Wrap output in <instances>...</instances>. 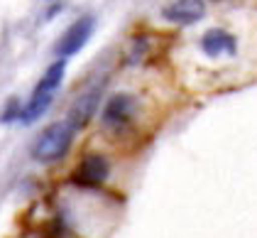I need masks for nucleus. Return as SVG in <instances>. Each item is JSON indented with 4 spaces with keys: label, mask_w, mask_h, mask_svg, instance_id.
Segmentation results:
<instances>
[{
    "label": "nucleus",
    "mask_w": 257,
    "mask_h": 238,
    "mask_svg": "<svg viewBox=\"0 0 257 238\" xmlns=\"http://www.w3.org/2000/svg\"><path fill=\"white\" fill-rule=\"evenodd\" d=\"M64 74H66V61L64 59H57L54 64H49V69L42 74V79L37 81L35 91L30 101L22 106V113H20V120L22 123H35L37 118H42L47 113V108L52 106V99L54 94L59 91L61 81H64Z\"/></svg>",
    "instance_id": "obj_1"
},
{
    "label": "nucleus",
    "mask_w": 257,
    "mask_h": 238,
    "mask_svg": "<svg viewBox=\"0 0 257 238\" xmlns=\"http://www.w3.org/2000/svg\"><path fill=\"white\" fill-rule=\"evenodd\" d=\"M76 138V130L66 123V120H59V123H52L44 133L40 135L32 155L37 162L42 165H52V162H59V160L66 157V152L71 150V142Z\"/></svg>",
    "instance_id": "obj_2"
},
{
    "label": "nucleus",
    "mask_w": 257,
    "mask_h": 238,
    "mask_svg": "<svg viewBox=\"0 0 257 238\" xmlns=\"http://www.w3.org/2000/svg\"><path fill=\"white\" fill-rule=\"evenodd\" d=\"M93 27H96V20H93L91 15H81L74 25H69L66 32H64L59 37V42H57V57L66 61L69 57L79 54L81 49L88 44V40H91Z\"/></svg>",
    "instance_id": "obj_3"
},
{
    "label": "nucleus",
    "mask_w": 257,
    "mask_h": 238,
    "mask_svg": "<svg viewBox=\"0 0 257 238\" xmlns=\"http://www.w3.org/2000/svg\"><path fill=\"white\" fill-rule=\"evenodd\" d=\"M135 108H138V103H135V99L130 94H113L110 99L105 101L103 113H100L103 125L110 128V130L127 128L133 123V118H135Z\"/></svg>",
    "instance_id": "obj_4"
},
{
    "label": "nucleus",
    "mask_w": 257,
    "mask_h": 238,
    "mask_svg": "<svg viewBox=\"0 0 257 238\" xmlns=\"http://www.w3.org/2000/svg\"><path fill=\"white\" fill-rule=\"evenodd\" d=\"M110 175V162L98 155V152H93V155H86V157L79 162V167H76V172H74V182L79 184V187H88V189H93V187H100L105 179Z\"/></svg>",
    "instance_id": "obj_5"
},
{
    "label": "nucleus",
    "mask_w": 257,
    "mask_h": 238,
    "mask_svg": "<svg viewBox=\"0 0 257 238\" xmlns=\"http://www.w3.org/2000/svg\"><path fill=\"white\" fill-rule=\"evenodd\" d=\"M98 103H100V86L83 91L79 99L71 103L66 123H69V125H71V128L79 133L81 128H86V125L91 123V118L96 116V108H98Z\"/></svg>",
    "instance_id": "obj_6"
},
{
    "label": "nucleus",
    "mask_w": 257,
    "mask_h": 238,
    "mask_svg": "<svg viewBox=\"0 0 257 238\" xmlns=\"http://www.w3.org/2000/svg\"><path fill=\"white\" fill-rule=\"evenodd\" d=\"M201 52L211 59L218 57H235L237 54V40L235 35H230L223 27H213L201 37Z\"/></svg>",
    "instance_id": "obj_7"
},
{
    "label": "nucleus",
    "mask_w": 257,
    "mask_h": 238,
    "mask_svg": "<svg viewBox=\"0 0 257 238\" xmlns=\"http://www.w3.org/2000/svg\"><path fill=\"white\" fill-rule=\"evenodd\" d=\"M206 15V3L203 0H174L162 10V18L174 25H194L203 20Z\"/></svg>",
    "instance_id": "obj_8"
}]
</instances>
